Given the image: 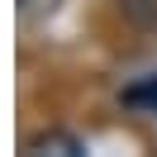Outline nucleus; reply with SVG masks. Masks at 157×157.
<instances>
[{"label": "nucleus", "instance_id": "f03ea898", "mask_svg": "<svg viewBox=\"0 0 157 157\" xmlns=\"http://www.w3.org/2000/svg\"><path fill=\"white\" fill-rule=\"evenodd\" d=\"M119 105L133 109V114H152V119H157V71H147V76L128 81V86L119 90Z\"/></svg>", "mask_w": 157, "mask_h": 157}, {"label": "nucleus", "instance_id": "f257e3e1", "mask_svg": "<svg viewBox=\"0 0 157 157\" xmlns=\"http://www.w3.org/2000/svg\"><path fill=\"white\" fill-rule=\"evenodd\" d=\"M24 152H29V157H48V152L52 157H81V152H86V138L52 124V128H33V133L24 138Z\"/></svg>", "mask_w": 157, "mask_h": 157}, {"label": "nucleus", "instance_id": "7ed1b4c3", "mask_svg": "<svg viewBox=\"0 0 157 157\" xmlns=\"http://www.w3.org/2000/svg\"><path fill=\"white\" fill-rule=\"evenodd\" d=\"M114 5H119V14H124L133 29L157 33V0H114Z\"/></svg>", "mask_w": 157, "mask_h": 157}]
</instances>
